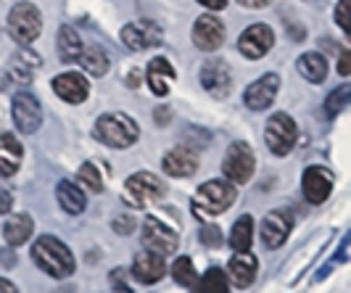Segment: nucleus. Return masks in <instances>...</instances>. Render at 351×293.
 <instances>
[{"mask_svg":"<svg viewBox=\"0 0 351 293\" xmlns=\"http://www.w3.org/2000/svg\"><path fill=\"white\" fill-rule=\"evenodd\" d=\"M32 261L45 272V275L56 277V280H64L74 272V257L66 248V243H61L53 235H43L35 241L32 248Z\"/></svg>","mask_w":351,"mask_h":293,"instance_id":"f257e3e1","label":"nucleus"},{"mask_svg":"<svg viewBox=\"0 0 351 293\" xmlns=\"http://www.w3.org/2000/svg\"><path fill=\"white\" fill-rule=\"evenodd\" d=\"M232 201H235V185L230 180H209L193 196V214L198 220L217 217V214L228 211Z\"/></svg>","mask_w":351,"mask_h":293,"instance_id":"f03ea898","label":"nucleus"},{"mask_svg":"<svg viewBox=\"0 0 351 293\" xmlns=\"http://www.w3.org/2000/svg\"><path fill=\"white\" fill-rule=\"evenodd\" d=\"M95 138L108 148H130L135 140L141 138V130L132 117L127 114H104L95 121Z\"/></svg>","mask_w":351,"mask_h":293,"instance_id":"7ed1b4c3","label":"nucleus"},{"mask_svg":"<svg viewBox=\"0 0 351 293\" xmlns=\"http://www.w3.org/2000/svg\"><path fill=\"white\" fill-rule=\"evenodd\" d=\"M164 196H167V188H164V183L158 180L156 174L135 172L132 177L124 180L122 198L130 207L145 209V207H151V204H158Z\"/></svg>","mask_w":351,"mask_h":293,"instance_id":"20e7f679","label":"nucleus"},{"mask_svg":"<svg viewBox=\"0 0 351 293\" xmlns=\"http://www.w3.org/2000/svg\"><path fill=\"white\" fill-rule=\"evenodd\" d=\"M299 138V127L296 121L291 119L288 114H272L267 121V130H264V140H267V148L275 156H288L296 145Z\"/></svg>","mask_w":351,"mask_h":293,"instance_id":"39448f33","label":"nucleus"},{"mask_svg":"<svg viewBox=\"0 0 351 293\" xmlns=\"http://www.w3.org/2000/svg\"><path fill=\"white\" fill-rule=\"evenodd\" d=\"M8 32L16 37L21 45H29L43 32V16L32 3H16L8 14Z\"/></svg>","mask_w":351,"mask_h":293,"instance_id":"423d86ee","label":"nucleus"},{"mask_svg":"<svg viewBox=\"0 0 351 293\" xmlns=\"http://www.w3.org/2000/svg\"><path fill=\"white\" fill-rule=\"evenodd\" d=\"M141 238L145 251L151 254H158V257H167V254H175L177 246H180V238L172 227L156 220V217H145L141 227Z\"/></svg>","mask_w":351,"mask_h":293,"instance_id":"0eeeda50","label":"nucleus"},{"mask_svg":"<svg viewBox=\"0 0 351 293\" xmlns=\"http://www.w3.org/2000/svg\"><path fill=\"white\" fill-rule=\"evenodd\" d=\"M254 167H256V159H254V151L248 143H232L225 154V161H222V172L228 177L232 185H241V183H248L254 177Z\"/></svg>","mask_w":351,"mask_h":293,"instance_id":"6e6552de","label":"nucleus"},{"mask_svg":"<svg viewBox=\"0 0 351 293\" xmlns=\"http://www.w3.org/2000/svg\"><path fill=\"white\" fill-rule=\"evenodd\" d=\"M164 40V30L158 27L156 21L151 19H143V21H132L122 27V43L130 51H148V48H156Z\"/></svg>","mask_w":351,"mask_h":293,"instance_id":"1a4fd4ad","label":"nucleus"},{"mask_svg":"<svg viewBox=\"0 0 351 293\" xmlns=\"http://www.w3.org/2000/svg\"><path fill=\"white\" fill-rule=\"evenodd\" d=\"M11 117H14V124H16L19 132L32 135L43 124V108H40V104H37V98L32 93H16L14 95V106H11Z\"/></svg>","mask_w":351,"mask_h":293,"instance_id":"9d476101","label":"nucleus"},{"mask_svg":"<svg viewBox=\"0 0 351 293\" xmlns=\"http://www.w3.org/2000/svg\"><path fill=\"white\" fill-rule=\"evenodd\" d=\"M293 230V214L285 209H275L262 220V241L267 248H280Z\"/></svg>","mask_w":351,"mask_h":293,"instance_id":"9b49d317","label":"nucleus"},{"mask_svg":"<svg viewBox=\"0 0 351 293\" xmlns=\"http://www.w3.org/2000/svg\"><path fill=\"white\" fill-rule=\"evenodd\" d=\"M201 85L206 93H211L214 98H225L230 93V87H232V71L225 61H219V58H211L206 61L204 67H201Z\"/></svg>","mask_w":351,"mask_h":293,"instance_id":"f8f14e48","label":"nucleus"},{"mask_svg":"<svg viewBox=\"0 0 351 293\" xmlns=\"http://www.w3.org/2000/svg\"><path fill=\"white\" fill-rule=\"evenodd\" d=\"M280 90V77L278 74H264L256 82H251L243 93V104L251 108V111H264L267 106H272L275 95Z\"/></svg>","mask_w":351,"mask_h":293,"instance_id":"ddd939ff","label":"nucleus"},{"mask_svg":"<svg viewBox=\"0 0 351 293\" xmlns=\"http://www.w3.org/2000/svg\"><path fill=\"white\" fill-rule=\"evenodd\" d=\"M301 190L309 204H325L333 190V174L325 167H309L301 177Z\"/></svg>","mask_w":351,"mask_h":293,"instance_id":"4468645a","label":"nucleus"},{"mask_svg":"<svg viewBox=\"0 0 351 293\" xmlns=\"http://www.w3.org/2000/svg\"><path fill=\"white\" fill-rule=\"evenodd\" d=\"M193 43L198 51H217L225 43V24L217 16H198L193 24Z\"/></svg>","mask_w":351,"mask_h":293,"instance_id":"2eb2a0df","label":"nucleus"},{"mask_svg":"<svg viewBox=\"0 0 351 293\" xmlns=\"http://www.w3.org/2000/svg\"><path fill=\"white\" fill-rule=\"evenodd\" d=\"M272 43H275V32L267 24H254L241 35L238 51L243 53L246 58H262L264 53L272 48Z\"/></svg>","mask_w":351,"mask_h":293,"instance_id":"dca6fc26","label":"nucleus"},{"mask_svg":"<svg viewBox=\"0 0 351 293\" xmlns=\"http://www.w3.org/2000/svg\"><path fill=\"white\" fill-rule=\"evenodd\" d=\"M53 93H56L61 101H66V104H82V101L88 98L90 85L82 74H77V71H64V74H58V77L53 80Z\"/></svg>","mask_w":351,"mask_h":293,"instance_id":"f3484780","label":"nucleus"},{"mask_svg":"<svg viewBox=\"0 0 351 293\" xmlns=\"http://www.w3.org/2000/svg\"><path fill=\"white\" fill-rule=\"evenodd\" d=\"M167 272V264H164V257L158 254H151V251H143L132 259V277L138 283H145V285H154L158 283Z\"/></svg>","mask_w":351,"mask_h":293,"instance_id":"a211bd4d","label":"nucleus"},{"mask_svg":"<svg viewBox=\"0 0 351 293\" xmlns=\"http://www.w3.org/2000/svg\"><path fill=\"white\" fill-rule=\"evenodd\" d=\"M256 270H259L256 257L243 251V254H235V257L230 259L228 275L225 277H228L232 285H238V288H248V285L256 280Z\"/></svg>","mask_w":351,"mask_h":293,"instance_id":"6ab92c4d","label":"nucleus"},{"mask_svg":"<svg viewBox=\"0 0 351 293\" xmlns=\"http://www.w3.org/2000/svg\"><path fill=\"white\" fill-rule=\"evenodd\" d=\"M161 169L169 177H191L198 169V156L191 148H172L161 159Z\"/></svg>","mask_w":351,"mask_h":293,"instance_id":"aec40b11","label":"nucleus"},{"mask_svg":"<svg viewBox=\"0 0 351 293\" xmlns=\"http://www.w3.org/2000/svg\"><path fill=\"white\" fill-rule=\"evenodd\" d=\"M177 74L172 69V64L167 61V58H154L151 64H148V71H145V80H148V85H151V93L154 95H167L169 93V85H172V80H175Z\"/></svg>","mask_w":351,"mask_h":293,"instance_id":"412c9836","label":"nucleus"},{"mask_svg":"<svg viewBox=\"0 0 351 293\" xmlns=\"http://www.w3.org/2000/svg\"><path fill=\"white\" fill-rule=\"evenodd\" d=\"M40 64H43V58L37 56L35 51H29L27 45L21 48V51L11 58V77L16 80V82H21V85H29L32 82V77H35V71L40 69Z\"/></svg>","mask_w":351,"mask_h":293,"instance_id":"4be33fe9","label":"nucleus"},{"mask_svg":"<svg viewBox=\"0 0 351 293\" xmlns=\"http://www.w3.org/2000/svg\"><path fill=\"white\" fill-rule=\"evenodd\" d=\"M32 233H35V222H32L29 214H14V217L5 220V227H3V235L11 246L27 243L32 238Z\"/></svg>","mask_w":351,"mask_h":293,"instance_id":"5701e85b","label":"nucleus"},{"mask_svg":"<svg viewBox=\"0 0 351 293\" xmlns=\"http://www.w3.org/2000/svg\"><path fill=\"white\" fill-rule=\"evenodd\" d=\"M296 69L304 80H309V82H322L325 77H328V61H325V56L322 53H301L299 61H296Z\"/></svg>","mask_w":351,"mask_h":293,"instance_id":"b1692460","label":"nucleus"},{"mask_svg":"<svg viewBox=\"0 0 351 293\" xmlns=\"http://www.w3.org/2000/svg\"><path fill=\"white\" fill-rule=\"evenodd\" d=\"M56 198H58V204H61V209L66 211V214H82L85 211V193L77 188L74 183H69V180H61L58 183V188H56Z\"/></svg>","mask_w":351,"mask_h":293,"instance_id":"393cba45","label":"nucleus"},{"mask_svg":"<svg viewBox=\"0 0 351 293\" xmlns=\"http://www.w3.org/2000/svg\"><path fill=\"white\" fill-rule=\"evenodd\" d=\"M80 64H82V69L93 74V77H104L106 71H108V56L101 45H88V48H82L80 53V58H77Z\"/></svg>","mask_w":351,"mask_h":293,"instance_id":"a878e982","label":"nucleus"},{"mask_svg":"<svg viewBox=\"0 0 351 293\" xmlns=\"http://www.w3.org/2000/svg\"><path fill=\"white\" fill-rule=\"evenodd\" d=\"M82 37L77 35V30L74 27H61V32H58V53H61V58L64 61H77L80 58V53H82Z\"/></svg>","mask_w":351,"mask_h":293,"instance_id":"bb28decb","label":"nucleus"},{"mask_svg":"<svg viewBox=\"0 0 351 293\" xmlns=\"http://www.w3.org/2000/svg\"><path fill=\"white\" fill-rule=\"evenodd\" d=\"M251 241H254V220L251 217H241L238 222L232 224V230H230V246L238 251V254H243L251 248Z\"/></svg>","mask_w":351,"mask_h":293,"instance_id":"cd10ccee","label":"nucleus"},{"mask_svg":"<svg viewBox=\"0 0 351 293\" xmlns=\"http://www.w3.org/2000/svg\"><path fill=\"white\" fill-rule=\"evenodd\" d=\"M193 293H228V277L222 270L211 267L204 277H195Z\"/></svg>","mask_w":351,"mask_h":293,"instance_id":"c85d7f7f","label":"nucleus"},{"mask_svg":"<svg viewBox=\"0 0 351 293\" xmlns=\"http://www.w3.org/2000/svg\"><path fill=\"white\" fill-rule=\"evenodd\" d=\"M351 101V85H338L328 95V101H325V114L328 117H335V114H341Z\"/></svg>","mask_w":351,"mask_h":293,"instance_id":"c756f323","label":"nucleus"},{"mask_svg":"<svg viewBox=\"0 0 351 293\" xmlns=\"http://www.w3.org/2000/svg\"><path fill=\"white\" fill-rule=\"evenodd\" d=\"M172 277H175L177 285H193V283H195L193 261H191L188 257L175 259V264H172Z\"/></svg>","mask_w":351,"mask_h":293,"instance_id":"7c9ffc66","label":"nucleus"},{"mask_svg":"<svg viewBox=\"0 0 351 293\" xmlns=\"http://www.w3.org/2000/svg\"><path fill=\"white\" fill-rule=\"evenodd\" d=\"M80 183L88 190H93V193H101V190H104V177H101L98 167H95L93 161H85V164L80 167Z\"/></svg>","mask_w":351,"mask_h":293,"instance_id":"2f4dec72","label":"nucleus"},{"mask_svg":"<svg viewBox=\"0 0 351 293\" xmlns=\"http://www.w3.org/2000/svg\"><path fill=\"white\" fill-rule=\"evenodd\" d=\"M0 151H3V154H8L14 161H19V159H21V154H24L21 143H19L11 132H0Z\"/></svg>","mask_w":351,"mask_h":293,"instance_id":"473e14b6","label":"nucleus"},{"mask_svg":"<svg viewBox=\"0 0 351 293\" xmlns=\"http://www.w3.org/2000/svg\"><path fill=\"white\" fill-rule=\"evenodd\" d=\"M201 243H204V246H219V243H222V230H219L217 224H206V227L201 230Z\"/></svg>","mask_w":351,"mask_h":293,"instance_id":"72a5a7b5","label":"nucleus"},{"mask_svg":"<svg viewBox=\"0 0 351 293\" xmlns=\"http://www.w3.org/2000/svg\"><path fill=\"white\" fill-rule=\"evenodd\" d=\"M335 21L343 32H351V24H349V0H338V8H335Z\"/></svg>","mask_w":351,"mask_h":293,"instance_id":"f704fd0d","label":"nucleus"},{"mask_svg":"<svg viewBox=\"0 0 351 293\" xmlns=\"http://www.w3.org/2000/svg\"><path fill=\"white\" fill-rule=\"evenodd\" d=\"M114 230L122 233V235H130L135 230V220L132 217H119V220H114Z\"/></svg>","mask_w":351,"mask_h":293,"instance_id":"c9c22d12","label":"nucleus"},{"mask_svg":"<svg viewBox=\"0 0 351 293\" xmlns=\"http://www.w3.org/2000/svg\"><path fill=\"white\" fill-rule=\"evenodd\" d=\"M351 71V51H341V58H338V74L341 77H349Z\"/></svg>","mask_w":351,"mask_h":293,"instance_id":"e433bc0d","label":"nucleus"},{"mask_svg":"<svg viewBox=\"0 0 351 293\" xmlns=\"http://www.w3.org/2000/svg\"><path fill=\"white\" fill-rule=\"evenodd\" d=\"M16 169H19V161H14V159H3V156H0V174H3V177L16 174Z\"/></svg>","mask_w":351,"mask_h":293,"instance_id":"4c0bfd02","label":"nucleus"},{"mask_svg":"<svg viewBox=\"0 0 351 293\" xmlns=\"http://www.w3.org/2000/svg\"><path fill=\"white\" fill-rule=\"evenodd\" d=\"M14 209V196L5 188H0V214H8Z\"/></svg>","mask_w":351,"mask_h":293,"instance_id":"58836bf2","label":"nucleus"},{"mask_svg":"<svg viewBox=\"0 0 351 293\" xmlns=\"http://www.w3.org/2000/svg\"><path fill=\"white\" fill-rule=\"evenodd\" d=\"M201 5H206V8H211V11H222L225 5H228V0H198Z\"/></svg>","mask_w":351,"mask_h":293,"instance_id":"ea45409f","label":"nucleus"},{"mask_svg":"<svg viewBox=\"0 0 351 293\" xmlns=\"http://www.w3.org/2000/svg\"><path fill=\"white\" fill-rule=\"evenodd\" d=\"M243 8H264V5H269L272 0H238Z\"/></svg>","mask_w":351,"mask_h":293,"instance_id":"a19ab883","label":"nucleus"},{"mask_svg":"<svg viewBox=\"0 0 351 293\" xmlns=\"http://www.w3.org/2000/svg\"><path fill=\"white\" fill-rule=\"evenodd\" d=\"M0 293H19V291L14 288V283H8L5 277H0Z\"/></svg>","mask_w":351,"mask_h":293,"instance_id":"79ce46f5","label":"nucleus"},{"mask_svg":"<svg viewBox=\"0 0 351 293\" xmlns=\"http://www.w3.org/2000/svg\"><path fill=\"white\" fill-rule=\"evenodd\" d=\"M156 121H158V124H167V121H169V108H164V111L158 108V111H156Z\"/></svg>","mask_w":351,"mask_h":293,"instance_id":"37998d69","label":"nucleus"}]
</instances>
